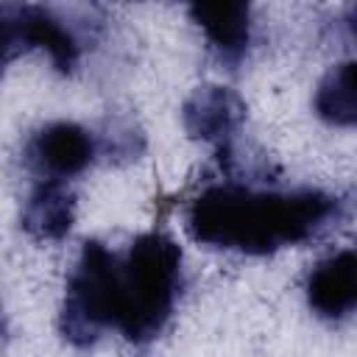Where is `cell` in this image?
Instances as JSON below:
<instances>
[{
	"mask_svg": "<svg viewBox=\"0 0 357 357\" xmlns=\"http://www.w3.org/2000/svg\"><path fill=\"white\" fill-rule=\"evenodd\" d=\"M337 204L318 190L259 192L248 187H209L187 212V229L198 243L271 254L318 234L335 215Z\"/></svg>",
	"mask_w": 357,
	"mask_h": 357,
	"instance_id": "6da1fadb",
	"label": "cell"
},
{
	"mask_svg": "<svg viewBox=\"0 0 357 357\" xmlns=\"http://www.w3.org/2000/svg\"><path fill=\"white\" fill-rule=\"evenodd\" d=\"M22 39H20V28H17V17H14V6H0V70L17 56L22 53Z\"/></svg>",
	"mask_w": 357,
	"mask_h": 357,
	"instance_id": "8fae6325",
	"label": "cell"
},
{
	"mask_svg": "<svg viewBox=\"0 0 357 357\" xmlns=\"http://www.w3.org/2000/svg\"><path fill=\"white\" fill-rule=\"evenodd\" d=\"M95 156L92 137L75 123H50L33 134L28 145V162L47 181H61L81 173Z\"/></svg>",
	"mask_w": 357,
	"mask_h": 357,
	"instance_id": "277c9868",
	"label": "cell"
},
{
	"mask_svg": "<svg viewBox=\"0 0 357 357\" xmlns=\"http://www.w3.org/2000/svg\"><path fill=\"white\" fill-rule=\"evenodd\" d=\"M181 284V248L162 231L139 234L120 259L117 329L145 343L167 324Z\"/></svg>",
	"mask_w": 357,
	"mask_h": 357,
	"instance_id": "7a4b0ae2",
	"label": "cell"
},
{
	"mask_svg": "<svg viewBox=\"0 0 357 357\" xmlns=\"http://www.w3.org/2000/svg\"><path fill=\"white\" fill-rule=\"evenodd\" d=\"M117 284L120 257L98 240L84 243L61 307V332L70 343L86 346L117 324Z\"/></svg>",
	"mask_w": 357,
	"mask_h": 357,
	"instance_id": "3957f363",
	"label": "cell"
},
{
	"mask_svg": "<svg viewBox=\"0 0 357 357\" xmlns=\"http://www.w3.org/2000/svg\"><path fill=\"white\" fill-rule=\"evenodd\" d=\"M75 218L73 192L61 181H42L22 206V229L36 240H61Z\"/></svg>",
	"mask_w": 357,
	"mask_h": 357,
	"instance_id": "9c48e42d",
	"label": "cell"
},
{
	"mask_svg": "<svg viewBox=\"0 0 357 357\" xmlns=\"http://www.w3.org/2000/svg\"><path fill=\"white\" fill-rule=\"evenodd\" d=\"M190 17L220 59L237 61L245 53L251 39V8L245 3H195Z\"/></svg>",
	"mask_w": 357,
	"mask_h": 357,
	"instance_id": "52a82bcc",
	"label": "cell"
},
{
	"mask_svg": "<svg viewBox=\"0 0 357 357\" xmlns=\"http://www.w3.org/2000/svg\"><path fill=\"white\" fill-rule=\"evenodd\" d=\"M14 17H17V28H20V39L22 47H42L47 50L50 61L56 64V70L70 73L78 61V42L75 36L61 25V20L42 6H14Z\"/></svg>",
	"mask_w": 357,
	"mask_h": 357,
	"instance_id": "ba28073f",
	"label": "cell"
},
{
	"mask_svg": "<svg viewBox=\"0 0 357 357\" xmlns=\"http://www.w3.org/2000/svg\"><path fill=\"white\" fill-rule=\"evenodd\" d=\"M184 128L195 139L223 142L243 120V103L226 86H201L184 103Z\"/></svg>",
	"mask_w": 357,
	"mask_h": 357,
	"instance_id": "8992f818",
	"label": "cell"
},
{
	"mask_svg": "<svg viewBox=\"0 0 357 357\" xmlns=\"http://www.w3.org/2000/svg\"><path fill=\"white\" fill-rule=\"evenodd\" d=\"M315 112L332 126H354L357 100H354V61L332 67L315 92Z\"/></svg>",
	"mask_w": 357,
	"mask_h": 357,
	"instance_id": "30bf717a",
	"label": "cell"
},
{
	"mask_svg": "<svg viewBox=\"0 0 357 357\" xmlns=\"http://www.w3.org/2000/svg\"><path fill=\"white\" fill-rule=\"evenodd\" d=\"M310 307L329 321L346 318L357 304V257L351 248H343L324 262H318L307 279Z\"/></svg>",
	"mask_w": 357,
	"mask_h": 357,
	"instance_id": "5b68a950",
	"label": "cell"
}]
</instances>
